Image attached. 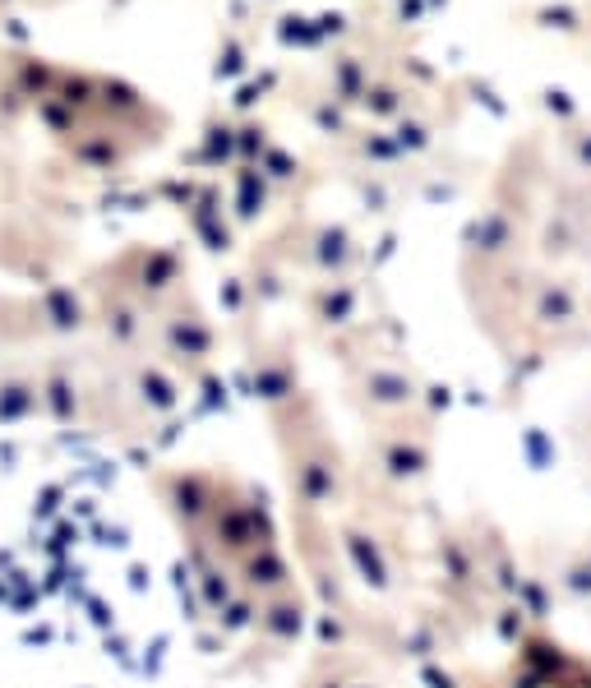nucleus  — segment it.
I'll use <instances>...</instances> for the list:
<instances>
[{
  "label": "nucleus",
  "mask_w": 591,
  "mask_h": 688,
  "mask_svg": "<svg viewBox=\"0 0 591 688\" xmlns=\"http://www.w3.org/2000/svg\"><path fill=\"white\" fill-rule=\"evenodd\" d=\"M0 688H208L162 522L116 448L0 439Z\"/></svg>",
  "instance_id": "nucleus-1"
}]
</instances>
